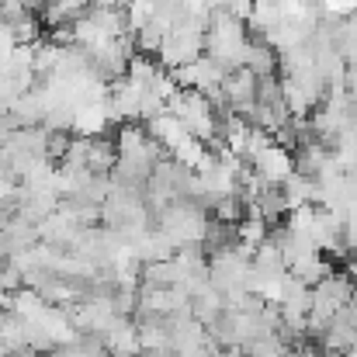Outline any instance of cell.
Here are the masks:
<instances>
[{
  "label": "cell",
  "mask_w": 357,
  "mask_h": 357,
  "mask_svg": "<svg viewBox=\"0 0 357 357\" xmlns=\"http://www.w3.org/2000/svg\"><path fill=\"white\" fill-rule=\"evenodd\" d=\"M108 354L112 357H142V337H139V323L135 319H121L112 333H105Z\"/></svg>",
  "instance_id": "1"
},
{
  "label": "cell",
  "mask_w": 357,
  "mask_h": 357,
  "mask_svg": "<svg viewBox=\"0 0 357 357\" xmlns=\"http://www.w3.org/2000/svg\"><path fill=\"white\" fill-rule=\"evenodd\" d=\"M284 354H288V347H284V340L278 333L257 337V340H250L243 347V357H284Z\"/></svg>",
  "instance_id": "2"
}]
</instances>
